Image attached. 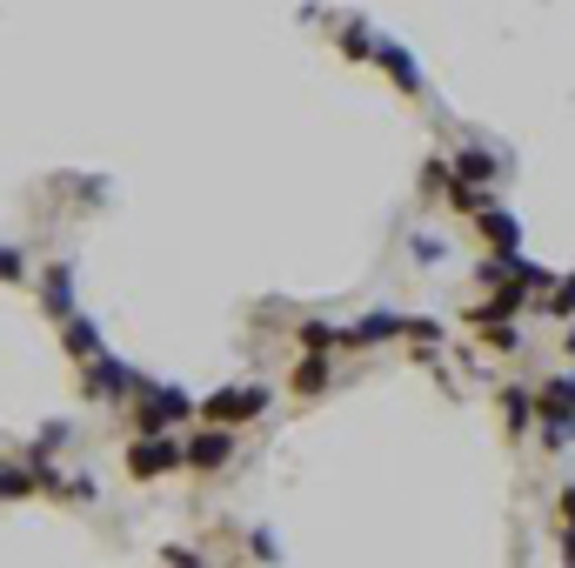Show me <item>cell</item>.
I'll return each mask as SVG.
<instances>
[{"instance_id": "1", "label": "cell", "mask_w": 575, "mask_h": 568, "mask_svg": "<svg viewBox=\"0 0 575 568\" xmlns=\"http://www.w3.org/2000/svg\"><path fill=\"white\" fill-rule=\"evenodd\" d=\"M168 468H181V448L168 442V428H141V442L128 448V475L154 481V475H168Z\"/></svg>"}, {"instance_id": "2", "label": "cell", "mask_w": 575, "mask_h": 568, "mask_svg": "<svg viewBox=\"0 0 575 568\" xmlns=\"http://www.w3.org/2000/svg\"><path fill=\"white\" fill-rule=\"evenodd\" d=\"M262 409H268L262 388H228V394H208V401H201V415L221 422V428H228V422H255Z\"/></svg>"}, {"instance_id": "3", "label": "cell", "mask_w": 575, "mask_h": 568, "mask_svg": "<svg viewBox=\"0 0 575 568\" xmlns=\"http://www.w3.org/2000/svg\"><path fill=\"white\" fill-rule=\"evenodd\" d=\"M195 401L181 388H147V409H141V428H168V422H188Z\"/></svg>"}, {"instance_id": "4", "label": "cell", "mask_w": 575, "mask_h": 568, "mask_svg": "<svg viewBox=\"0 0 575 568\" xmlns=\"http://www.w3.org/2000/svg\"><path fill=\"white\" fill-rule=\"evenodd\" d=\"M475 227H482V241H496V255H516V241H522V234H516V221H509L502 208H488V201H482Z\"/></svg>"}, {"instance_id": "5", "label": "cell", "mask_w": 575, "mask_h": 568, "mask_svg": "<svg viewBox=\"0 0 575 568\" xmlns=\"http://www.w3.org/2000/svg\"><path fill=\"white\" fill-rule=\"evenodd\" d=\"M368 60H382V67L395 74V88H408V94L422 88V74H416V60H408V54H401L395 41H375V54H368Z\"/></svg>"}, {"instance_id": "6", "label": "cell", "mask_w": 575, "mask_h": 568, "mask_svg": "<svg viewBox=\"0 0 575 568\" xmlns=\"http://www.w3.org/2000/svg\"><path fill=\"white\" fill-rule=\"evenodd\" d=\"M455 175H462V188L496 181V154H488V147H462V154H455Z\"/></svg>"}, {"instance_id": "7", "label": "cell", "mask_w": 575, "mask_h": 568, "mask_svg": "<svg viewBox=\"0 0 575 568\" xmlns=\"http://www.w3.org/2000/svg\"><path fill=\"white\" fill-rule=\"evenodd\" d=\"M134 388V368H121V361H95L88 368V394H128Z\"/></svg>"}, {"instance_id": "8", "label": "cell", "mask_w": 575, "mask_h": 568, "mask_svg": "<svg viewBox=\"0 0 575 568\" xmlns=\"http://www.w3.org/2000/svg\"><path fill=\"white\" fill-rule=\"evenodd\" d=\"M228 455H234V442L221 435V422H214L208 435H195V448H188V461H195V468H221Z\"/></svg>"}, {"instance_id": "9", "label": "cell", "mask_w": 575, "mask_h": 568, "mask_svg": "<svg viewBox=\"0 0 575 568\" xmlns=\"http://www.w3.org/2000/svg\"><path fill=\"white\" fill-rule=\"evenodd\" d=\"M295 388H301V394H321V388H328V361H301V368H295Z\"/></svg>"}, {"instance_id": "10", "label": "cell", "mask_w": 575, "mask_h": 568, "mask_svg": "<svg viewBox=\"0 0 575 568\" xmlns=\"http://www.w3.org/2000/svg\"><path fill=\"white\" fill-rule=\"evenodd\" d=\"M562 555L575 561V489H562Z\"/></svg>"}, {"instance_id": "11", "label": "cell", "mask_w": 575, "mask_h": 568, "mask_svg": "<svg viewBox=\"0 0 575 568\" xmlns=\"http://www.w3.org/2000/svg\"><path fill=\"white\" fill-rule=\"evenodd\" d=\"M41 475H21V468H0V495H27Z\"/></svg>"}, {"instance_id": "12", "label": "cell", "mask_w": 575, "mask_h": 568, "mask_svg": "<svg viewBox=\"0 0 575 568\" xmlns=\"http://www.w3.org/2000/svg\"><path fill=\"white\" fill-rule=\"evenodd\" d=\"M67 348L74 355H95V328H88V321H67Z\"/></svg>"}, {"instance_id": "13", "label": "cell", "mask_w": 575, "mask_h": 568, "mask_svg": "<svg viewBox=\"0 0 575 568\" xmlns=\"http://www.w3.org/2000/svg\"><path fill=\"white\" fill-rule=\"evenodd\" d=\"M502 409H509V435H522V428H529V401H522V394H509Z\"/></svg>"}, {"instance_id": "14", "label": "cell", "mask_w": 575, "mask_h": 568, "mask_svg": "<svg viewBox=\"0 0 575 568\" xmlns=\"http://www.w3.org/2000/svg\"><path fill=\"white\" fill-rule=\"evenodd\" d=\"M0 281H21V255L14 248H0Z\"/></svg>"}, {"instance_id": "15", "label": "cell", "mask_w": 575, "mask_h": 568, "mask_svg": "<svg viewBox=\"0 0 575 568\" xmlns=\"http://www.w3.org/2000/svg\"><path fill=\"white\" fill-rule=\"evenodd\" d=\"M568 308H575V281H562V288H555V314H568Z\"/></svg>"}]
</instances>
